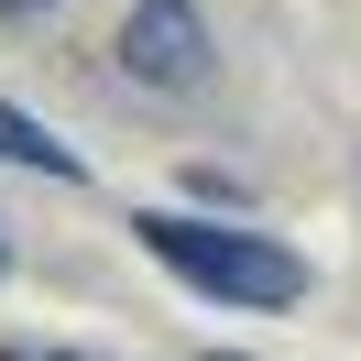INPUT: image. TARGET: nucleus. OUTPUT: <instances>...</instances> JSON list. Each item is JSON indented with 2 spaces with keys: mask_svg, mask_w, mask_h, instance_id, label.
<instances>
[{
  "mask_svg": "<svg viewBox=\"0 0 361 361\" xmlns=\"http://www.w3.org/2000/svg\"><path fill=\"white\" fill-rule=\"evenodd\" d=\"M132 241L154 252L186 295H208V307H252V317H274V307H295V295H307V252H285L274 230H241V219L132 208Z\"/></svg>",
  "mask_w": 361,
  "mask_h": 361,
  "instance_id": "nucleus-1",
  "label": "nucleus"
},
{
  "mask_svg": "<svg viewBox=\"0 0 361 361\" xmlns=\"http://www.w3.org/2000/svg\"><path fill=\"white\" fill-rule=\"evenodd\" d=\"M110 55H121V77L154 88V99H197L208 66H219V44H208V23H197V0H132Z\"/></svg>",
  "mask_w": 361,
  "mask_h": 361,
  "instance_id": "nucleus-2",
  "label": "nucleus"
},
{
  "mask_svg": "<svg viewBox=\"0 0 361 361\" xmlns=\"http://www.w3.org/2000/svg\"><path fill=\"white\" fill-rule=\"evenodd\" d=\"M0 164H33V176H55V186H77V176H88V154H77V142H55L44 121H33V110H11V99H0Z\"/></svg>",
  "mask_w": 361,
  "mask_h": 361,
  "instance_id": "nucleus-3",
  "label": "nucleus"
},
{
  "mask_svg": "<svg viewBox=\"0 0 361 361\" xmlns=\"http://www.w3.org/2000/svg\"><path fill=\"white\" fill-rule=\"evenodd\" d=\"M33 11H55V0H0V23H33Z\"/></svg>",
  "mask_w": 361,
  "mask_h": 361,
  "instance_id": "nucleus-4",
  "label": "nucleus"
},
{
  "mask_svg": "<svg viewBox=\"0 0 361 361\" xmlns=\"http://www.w3.org/2000/svg\"><path fill=\"white\" fill-rule=\"evenodd\" d=\"M0 274H11V219H0Z\"/></svg>",
  "mask_w": 361,
  "mask_h": 361,
  "instance_id": "nucleus-5",
  "label": "nucleus"
},
{
  "mask_svg": "<svg viewBox=\"0 0 361 361\" xmlns=\"http://www.w3.org/2000/svg\"><path fill=\"white\" fill-rule=\"evenodd\" d=\"M208 361H241V350H208Z\"/></svg>",
  "mask_w": 361,
  "mask_h": 361,
  "instance_id": "nucleus-6",
  "label": "nucleus"
}]
</instances>
